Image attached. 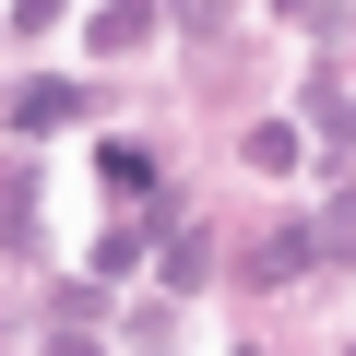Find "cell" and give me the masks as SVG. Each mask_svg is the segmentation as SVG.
I'll return each instance as SVG.
<instances>
[{"label":"cell","mask_w":356,"mask_h":356,"mask_svg":"<svg viewBox=\"0 0 356 356\" xmlns=\"http://www.w3.org/2000/svg\"><path fill=\"white\" fill-rule=\"evenodd\" d=\"M309 250H332V261H356V191H344V202L321 214V238H309Z\"/></svg>","instance_id":"cell-2"},{"label":"cell","mask_w":356,"mask_h":356,"mask_svg":"<svg viewBox=\"0 0 356 356\" xmlns=\"http://www.w3.org/2000/svg\"><path fill=\"white\" fill-rule=\"evenodd\" d=\"M13 119H24V131H60V119H72V83H24Z\"/></svg>","instance_id":"cell-1"},{"label":"cell","mask_w":356,"mask_h":356,"mask_svg":"<svg viewBox=\"0 0 356 356\" xmlns=\"http://www.w3.org/2000/svg\"><path fill=\"white\" fill-rule=\"evenodd\" d=\"M48 356H83V344H48Z\"/></svg>","instance_id":"cell-3"}]
</instances>
